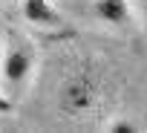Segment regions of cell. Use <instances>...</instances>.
Returning a JSON list of instances; mask_svg holds the SVG:
<instances>
[{
  "instance_id": "cell-1",
  "label": "cell",
  "mask_w": 147,
  "mask_h": 133,
  "mask_svg": "<svg viewBox=\"0 0 147 133\" xmlns=\"http://www.w3.org/2000/svg\"><path fill=\"white\" fill-rule=\"evenodd\" d=\"M98 96H101L98 78L90 70H75L58 87V110L63 116H69V119H81V116L95 110Z\"/></svg>"
},
{
  "instance_id": "cell-2",
  "label": "cell",
  "mask_w": 147,
  "mask_h": 133,
  "mask_svg": "<svg viewBox=\"0 0 147 133\" xmlns=\"http://www.w3.org/2000/svg\"><path fill=\"white\" fill-rule=\"evenodd\" d=\"M35 49L26 41L9 43L3 49V58H0V84L6 87L9 96H20L26 90V84L32 81L35 73Z\"/></svg>"
},
{
  "instance_id": "cell-3",
  "label": "cell",
  "mask_w": 147,
  "mask_h": 133,
  "mask_svg": "<svg viewBox=\"0 0 147 133\" xmlns=\"http://www.w3.org/2000/svg\"><path fill=\"white\" fill-rule=\"evenodd\" d=\"M20 15L29 26L43 32H55L63 26V15L52 0H20Z\"/></svg>"
},
{
  "instance_id": "cell-4",
  "label": "cell",
  "mask_w": 147,
  "mask_h": 133,
  "mask_svg": "<svg viewBox=\"0 0 147 133\" xmlns=\"http://www.w3.org/2000/svg\"><path fill=\"white\" fill-rule=\"evenodd\" d=\"M90 12L104 26H124L136 18L133 0H90Z\"/></svg>"
},
{
  "instance_id": "cell-5",
  "label": "cell",
  "mask_w": 147,
  "mask_h": 133,
  "mask_svg": "<svg viewBox=\"0 0 147 133\" xmlns=\"http://www.w3.org/2000/svg\"><path fill=\"white\" fill-rule=\"evenodd\" d=\"M104 130H113V133H130V130H138V127H136L133 119H127V116H115V119H107Z\"/></svg>"
},
{
  "instance_id": "cell-6",
  "label": "cell",
  "mask_w": 147,
  "mask_h": 133,
  "mask_svg": "<svg viewBox=\"0 0 147 133\" xmlns=\"http://www.w3.org/2000/svg\"><path fill=\"white\" fill-rule=\"evenodd\" d=\"M133 12H136V20L141 23V29L147 35V0H133Z\"/></svg>"
},
{
  "instance_id": "cell-7",
  "label": "cell",
  "mask_w": 147,
  "mask_h": 133,
  "mask_svg": "<svg viewBox=\"0 0 147 133\" xmlns=\"http://www.w3.org/2000/svg\"><path fill=\"white\" fill-rule=\"evenodd\" d=\"M15 110V101H12V96L6 93V87L0 84V116H9Z\"/></svg>"
},
{
  "instance_id": "cell-8",
  "label": "cell",
  "mask_w": 147,
  "mask_h": 133,
  "mask_svg": "<svg viewBox=\"0 0 147 133\" xmlns=\"http://www.w3.org/2000/svg\"><path fill=\"white\" fill-rule=\"evenodd\" d=\"M3 49H6V38H3V32H0V58H3Z\"/></svg>"
},
{
  "instance_id": "cell-9",
  "label": "cell",
  "mask_w": 147,
  "mask_h": 133,
  "mask_svg": "<svg viewBox=\"0 0 147 133\" xmlns=\"http://www.w3.org/2000/svg\"><path fill=\"white\" fill-rule=\"evenodd\" d=\"M0 6H3V0H0Z\"/></svg>"
}]
</instances>
